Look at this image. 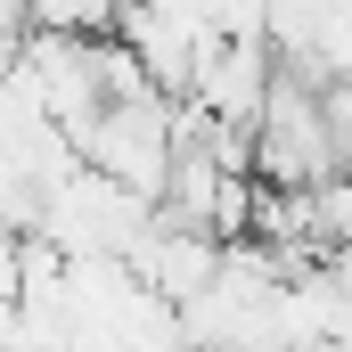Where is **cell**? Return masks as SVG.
Instances as JSON below:
<instances>
[{"mask_svg":"<svg viewBox=\"0 0 352 352\" xmlns=\"http://www.w3.org/2000/svg\"><path fill=\"white\" fill-rule=\"evenodd\" d=\"M131 0H25L33 33H66V41H115Z\"/></svg>","mask_w":352,"mask_h":352,"instance_id":"obj_3","label":"cell"},{"mask_svg":"<svg viewBox=\"0 0 352 352\" xmlns=\"http://www.w3.org/2000/svg\"><path fill=\"white\" fill-rule=\"evenodd\" d=\"M221 263H230V246L221 238H205V230H188V221H173V213H156V230L131 246V270H140V287H156L164 303H197L213 278H221Z\"/></svg>","mask_w":352,"mask_h":352,"instance_id":"obj_2","label":"cell"},{"mask_svg":"<svg viewBox=\"0 0 352 352\" xmlns=\"http://www.w3.org/2000/svg\"><path fill=\"white\" fill-rule=\"evenodd\" d=\"M311 205H320V254H352V173L320 180Z\"/></svg>","mask_w":352,"mask_h":352,"instance_id":"obj_4","label":"cell"},{"mask_svg":"<svg viewBox=\"0 0 352 352\" xmlns=\"http://www.w3.org/2000/svg\"><path fill=\"white\" fill-rule=\"evenodd\" d=\"M82 164L107 173L115 188H131V197H148V205H164L173 164H180V98H164V90L156 98H115L82 131Z\"/></svg>","mask_w":352,"mask_h":352,"instance_id":"obj_1","label":"cell"}]
</instances>
